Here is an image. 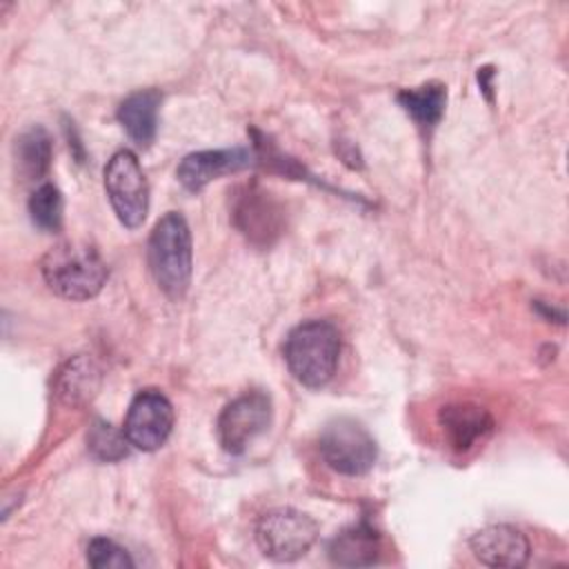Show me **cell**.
I'll list each match as a JSON object with an SVG mask.
<instances>
[{"instance_id": "cell-12", "label": "cell", "mask_w": 569, "mask_h": 569, "mask_svg": "<svg viewBox=\"0 0 569 569\" xmlns=\"http://www.w3.org/2000/svg\"><path fill=\"white\" fill-rule=\"evenodd\" d=\"M253 162V153L244 147L233 149H216V151H196L182 158L178 164V180L189 191H200L211 180L240 171Z\"/></svg>"}, {"instance_id": "cell-15", "label": "cell", "mask_w": 569, "mask_h": 569, "mask_svg": "<svg viewBox=\"0 0 569 569\" xmlns=\"http://www.w3.org/2000/svg\"><path fill=\"white\" fill-rule=\"evenodd\" d=\"M329 558L340 567L376 565L380 560V536L369 525L349 527L331 540Z\"/></svg>"}, {"instance_id": "cell-14", "label": "cell", "mask_w": 569, "mask_h": 569, "mask_svg": "<svg viewBox=\"0 0 569 569\" xmlns=\"http://www.w3.org/2000/svg\"><path fill=\"white\" fill-rule=\"evenodd\" d=\"M160 91L156 89H140L127 96L118 107V122L124 127L129 138L140 147H149L156 138L158 129V107H160Z\"/></svg>"}, {"instance_id": "cell-4", "label": "cell", "mask_w": 569, "mask_h": 569, "mask_svg": "<svg viewBox=\"0 0 569 569\" xmlns=\"http://www.w3.org/2000/svg\"><path fill=\"white\" fill-rule=\"evenodd\" d=\"M316 538V520L291 507L271 509L256 525V542L260 551L278 562H291L305 556Z\"/></svg>"}, {"instance_id": "cell-20", "label": "cell", "mask_w": 569, "mask_h": 569, "mask_svg": "<svg viewBox=\"0 0 569 569\" xmlns=\"http://www.w3.org/2000/svg\"><path fill=\"white\" fill-rule=\"evenodd\" d=\"M87 562L96 569H131L133 567L129 551L109 538H93L87 545Z\"/></svg>"}, {"instance_id": "cell-1", "label": "cell", "mask_w": 569, "mask_h": 569, "mask_svg": "<svg viewBox=\"0 0 569 569\" xmlns=\"http://www.w3.org/2000/svg\"><path fill=\"white\" fill-rule=\"evenodd\" d=\"M40 273L60 298L89 300L102 291L109 269L91 244L60 242L42 256Z\"/></svg>"}, {"instance_id": "cell-10", "label": "cell", "mask_w": 569, "mask_h": 569, "mask_svg": "<svg viewBox=\"0 0 569 569\" xmlns=\"http://www.w3.org/2000/svg\"><path fill=\"white\" fill-rule=\"evenodd\" d=\"M438 427L447 445L462 453L491 433L493 418L485 407L469 400H458L438 409Z\"/></svg>"}, {"instance_id": "cell-3", "label": "cell", "mask_w": 569, "mask_h": 569, "mask_svg": "<svg viewBox=\"0 0 569 569\" xmlns=\"http://www.w3.org/2000/svg\"><path fill=\"white\" fill-rule=\"evenodd\" d=\"M340 333L327 320H309L293 327L284 340V362L293 378L309 387H325L338 367Z\"/></svg>"}, {"instance_id": "cell-5", "label": "cell", "mask_w": 569, "mask_h": 569, "mask_svg": "<svg viewBox=\"0 0 569 569\" xmlns=\"http://www.w3.org/2000/svg\"><path fill=\"white\" fill-rule=\"evenodd\" d=\"M318 449L327 467L342 476H362L378 458L373 436L353 418H336L327 422Z\"/></svg>"}, {"instance_id": "cell-11", "label": "cell", "mask_w": 569, "mask_h": 569, "mask_svg": "<svg viewBox=\"0 0 569 569\" xmlns=\"http://www.w3.org/2000/svg\"><path fill=\"white\" fill-rule=\"evenodd\" d=\"M473 556L487 567H522L531 547L527 536L511 525H489L469 538Z\"/></svg>"}, {"instance_id": "cell-8", "label": "cell", "mask_w": 569, "mask_h": 569, "mask_svg": "<svg viewBox=\"0 0 569 569\" xmlns=\"http://www.w3.org/2000/svg\"><path fill=\"white\" fill-rule=\"evenodd\" d=\"M173 429V407L158 389L140 391L127 411L124 436L131 447L142 451L160 449Z\"/></svg>"}, {"instance_id": "cell-16", "label": "cell", "mask_w": 569, "mask_h": 569, "mask_svg": "<svg viewBox=\"0 0 569 569\" xmlns=\"http://www.w3.org/2000/svg\"><path fill=\"white\" fill-rule=\"evenodd\" d=\"M398 102L420 129L431 131L445 113L447 87L442 82H425L413 89H402L398 93Z\"/></svg>"}, {"instance_id": "cell-9", "label": "cell", "mask_w": 569, "mask_h": 569, "mask_svg": "<svg viewBox=\"0 0 569 569\" xmlns=\"http://www.w3.org/2000/svg\"><path fill=\"white\" fill-rule=\"evenodd\" d=\"M233 222L253 244L269 247L282 231V211L271 193L249 184L236 200Z\"/></svg>"}, {"instance_id": "cell-17", "label": "cell", "mask_w": 569, "mask_h": 569, "mask_svg": "<svg viewBox=\"0 0 569 569\" xmlns=\"http://www.w3.org/2000/svg\"><path fill=\"white\" fill-rule=\"evenodd\" d=\"M51 136L44 127L33 124L16 140V164L24 180H38L51 164Z\"/></svg>"}, {"instance_id": "cell-7", "label": "cell", "mask_w": 569, "mask_h": 569, "mask_svg": "<svg viewBox=\"0 0 569 569\" xmlns=\"http://www.w3.org/2000/svg\"><path fill=\"white\" fill-rule=\"evenodd\" d=\"M271 420V400L264 391L253 389L231 400L218 416V440L227 453H242Z\"/></svg>"}, {"instance_id": "cell-19", "label": "cell", "mask_w": 569, "mask_h": 569, "mask_svg": "<svg viewBox=\"0 0 569 569\" xmlns=\"http://www.w3.org/2000/svg\"><path fill=\"white\" fill-rule=\"evenodd\" d=\"M129 440L124 431H118L104 420H96L87 433V447L96 460L116 462L129 453Z\"/></svg>"}, {"instance_id": "cell-13", "label": "cell", "mask_w": 569, "mask_h": 569, "mask_svg": "<svg viewBox=\"0 0 569 569\" xmlns=\"http://www.w3.org/2000/svg\"><path fill=\"white\" fill-rule=\"evenodd\" d=\"M53 389L60 402L69 407L87 405L100 389V369L89 356H73L58 369Z\"/></svg>"}, {"instance_id": "cell-6", "label": "cell", "mask_w": 569, "mask_h": 569, "mask_svg": "<svg viewBox=\"0 0 569 569\" xmlns=\"http://www.w3.org/2000/svg\"><path fill=\"white\" fill-rule=\"evenodd\" d=\"M104 189L118 220L138 229L149 211V184L133 151L122 149L104 167Z\"/></svg>"}, {"instance_id": "cell-18", "label": "cell", "mask_w": 569, "mask_h": 569, "mask_svg": "<svg viewBox=\"0 0 569 569\" xmlns=\"http://www.w3.org/2000/svg\"><path fill=\"white\" fill-rule=\"evenodd\" d=\"M62 193L51 182L40 184L29 198V216L36 227L44 231H58L62 227Z\"/></svg>"}, {"instance_id": "cell-2", "label": "cell", "mask_w": 569, "mask_h": 569, "mask_svg": "<svg viewBox=\"0 0 569 569\" xmlns=\"http://www.w3.org/2000/svg\"><path fill=\"white\" fill-rule=\"evenodd\" d=\"M147 258L156 284L171 300H180L189 289L193 267L191 231L182 213L169 211L156 222L149 236Z\"/></svg>"}]
</instances>
